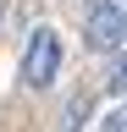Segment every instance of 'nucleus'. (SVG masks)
<instances>
[{
  "label": "nucleus",
  "instance_id": "obj_3",
  "mask_svg": "<svg viewBox=\"0 0 127 132\" xmlns=\"http://www.w3.org/2000/svg\"><path fill=\"white\" fill-rule=\"evenodd\" d=\"M105 88L127 94V50H116V55H110V82H105Z\"/></svg>",
  "mask_w": 127,
  "mask_h": 132
},
{
  "label": "nucleus",
  "instance_id": "obj_4",
  "mask_svg": "<svg viewBox=\"0 0 127 132\" xmlns=\"http://www.w3.org/2000/svg\"><path fill=\"white\" fill-rule=\"evenodd\" d=\"M105 132H127V105H122V110H110V116H105Z\"/></svg>",
  "mask_w": 127,
  "mask_h": 132
},
{
  "label": "nucleus",
  "instance_id": "obj_1",
  "mask_svg": "<svg viewBox=\"0 0 127 132\" xmlns=\"http://www.w3.org/2000/svg\"><path fill=\"white\" fill-rule=\"evenodd\" d=\"M61 72V39L55 28H33L28 33V50H22V82L28 88H44V82H55Z\"/></svg>",
  "mask_w": 127,
  "mask_h": 132
},
{
  "label": "nucleus",
  "instance_id": "obj_2",
  "mask_svg": "<svg viewBox=\"0 0 127 132\" xmlns=\"http://www.w3.org/2000/svg\"><path fill=\"white\" fill-rule=\"evenodd\" d=\"M83 39H88V50H110L116 55V44L127 39V6L122 0H94L88 16H83Z\"/></svg>",
  "mask_w": 127,
  "mask_h": 132
}]
</instances>
